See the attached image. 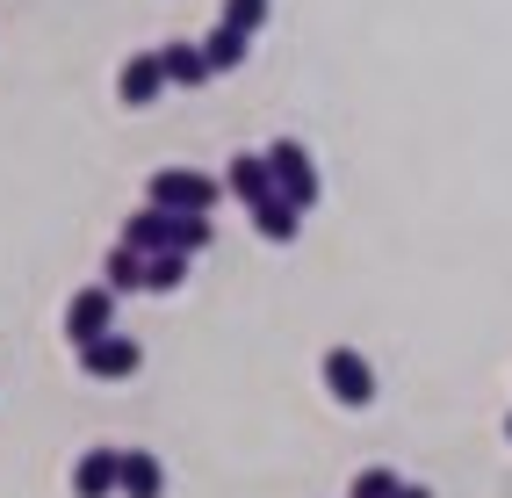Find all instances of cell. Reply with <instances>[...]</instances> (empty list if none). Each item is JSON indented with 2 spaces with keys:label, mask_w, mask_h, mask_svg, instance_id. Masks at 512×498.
I'll list each match as a JSON object with an SVG mask.
<instances>
[{
  "label": "cell",
  "mask_w": 512,
  "mask_h": 498,
  "mask_svg": "<svg viewBox=\"0 0 512 498\" xmlns=\"http://www.w3.org/2000/svg\"><path fill=\"white\" fill-rule=\"evenodd\" d=\"M253 231L267 246H296V231H303V210L289 203V195H267V203H253Z\"/></svg>",
  "instance_id": "10"
},
{
  "label": "cell",
  "mask_w": 512,
  "mask_h": 498,
  "mask_svg": "<svg viewBox=\"0 0 512 498\" xmlns=\"http://www.w3.org/2000/svg\"><path fill=\"white\" fill-rule=\"evenodd\" d=\"M101 282H109L116 296H130V289H145V253L116 239V253H109V260H101Z\"/></svg>",
  "instance_id": "14"
},
{
  "label": "cell",
  "mask_w": 512,
  "mask_h": 498,
  "mask_svg": "<svg viewBox=\"0 0 512 498\" xmlns=\"http://www.w3.org/2000/svg\"><path fill=\"white\" fill-rule=\"evenodd\" d=\"M397 484H404V477H397V470H361V477H354V491H347V498H397Z\"/></svg>",
  "instance_id": "18"
},
{
  "label": "cell",
  "mask_w": 512,
  "mask_h": 498,
  "mask_svg": "<svg viewBox=\"0 0 512 498\" xmlns=\"http://www.w3.org/2000/svg\"><path fill=\"white\" fill-rule=\"evenodd\" d=\"M123 246H138L145 260H152V253H174V210L145 203L138 217H123Z\"/></svg>",
  "instance_id": "9"
},
{
  "label": "cell",
  "mask_w": 512,
  "mask_h": 498,
  "mask_svg": "<svg viewBox=\"0 0 512 498\" xmlns=\"http://www.w3.org/2000/svg\"><path fill=\"white\" fill-rule=\"evenodd\" d=\"M210 239H217V224H210V217H174V253H188V260H195Z\"/></svg>",
  "instance_id": "16"
},
{
  "label": "cell",
  "mask_w": 512,
  "mask_h": 498,
  "mask_svg": "<svg viewBox=\"0 0 512 498\" xmlns=\"http://www.w3.org/2000/svg\"><path fill=\"white\" fill-rule=\"evenodd\" d=\"M101 332H116V289L87 282V289H73V304H65V340L87 347V340H101Z\"/></svg>",
  "instance_id": "5"
},
{
  "label": "cell",
  "mask_w": 512,
  "mask_h": 498,
  "mask_svg": "<svg viewBox=\"0 0 512 498\" xmlns=\"http://www.w3.org/2000/svg\"><path fill=\"white\" fill-rule=\"evenodd\" d=\"M138 369H145V347L130 332H101V340L80 347V376H94V383H130Z\"/></svg>",
  "instance_id": "3"
},
{
  "label": "cell",
  "mask_w": 512,
  "mask_h": 498,
  "mask_svg": "<svg viewBox=\"0 0 512 498\" xmlns=\"http://www.w3.org/2000/svg\"><path fill=\"white\" fill-rule=\"evenodd\" d=\"M116 498H166V470L152 448H123V491Z\"/></svg>",
  "instance_id": "11"
},
{
  "label": "cell",
  "mask_w": 512,
  "mask_h": 498,
  "mask_svg": "<svg viewBox=\"0 0 512 498\" xmlns=\"http://www.w3.org/2000/svg\"><path fill=\"white\" fill-rule=\"evenodd\" d=\"M181 282H188V253H152L145 260V289L152 296H174Z\"/></svg>",
  "instance_id": "15"
},
{
  "label": "cell",
  "mask_w": 512,
  "mask_h": 498,
  "mask_svg": "<svg viewBox=\"0 0 512 498\" xmlns=\"http://www.w3.org/2000/svg\"><path fill=\"white\" fill-rule=\"evenodd\" d=\"M267 166H275V195H289L296 210L318 203V159L303 152L296 138H275V145H267Z\"/></svg>",
  "instance_id": "4"
},
{
  "label": "cell",
  "mask_w": 512,
  "mask_h": 498,
  "mask_svg": "<svg viewBox=\"0 0 512 498\" xmlns=\"http://www.w3.org/2000/svg\"><path fill=\"white\" fill-rule=\"evenodd\" d=\"M166 87H174V80H166V58L159 51H138V58H123V73H116V102L123 109H152Z\"/></svg>",
  "instance_id": "6"
},
{
  "label": "cell",
  "mask_w": 512,
  "mask_h": 498,
  "mask_svg": "<svg viewBox=\"0 0 512 498\" xmlns=\"http://www.w3.org/2000/svg\"><path fill=\"white\" fill-rule=\"evenodd\" d=\"M397 498H433V491L426 484H397Z\"/></svg>",
  "instance_id": "19"
},
{
  "label": "cell",
  "mask_w": 512,
  "mask_h": 498,
  "mask_svg": "<svg viewBox=\"0 0 512 498\" xmlns=\"http://www.w3.org/2000/svg\"><path fill=\"white\" fill-rule=\"evenodd\" d=\"M159 58H166V80H174V87L217 80V73H210V58H202V44H159Z\"/></svg>",
  "instance_id": "13"
},
{
  "label": "cell",
  "mask_w": 512,
  "mask_h": 498,
  "mask_svg": "<svg viewBox=\"0 0 512 498\" xmlns=\"http://www.w3.org/2000/svg\"><path fill=\"white\" fill-rule=\"evenodd\" d=\"M224 195H238V203H267L275 195V166H267V152H238L231 166H224Z\"/></svg>",
  "instance_id": "8"
},
{
  "label": "cell",
  "mask_w": 512,
  "mask_h": 498,
  "mask_svg": "<svg viewBox=\"0 0 512 498\" xmlns=\"http://www.w3.org/2000/svg\"><path fill=\"white\" fill-rule=\"evenodd\" d=\"M217 22H231V29H246V37H260L267 29V0H224V15Z\"/></svg>",
  "instance_id": "17"
},
{
  "label": "cell",
  "mask_w": 512,
  "mask_h": 498,
  "mask_svg": "<svg viewBox=\"0 0 512 498\" xmlns=\"http://www.w3.org/2000/svg\"><path fill=\"white\" fill-rule=\"evenodd\" d=\"M318 376H325V390H332V405H347V412H368V405H375V369H368L361 347H325Z\"/></svg>",
  "instance_id": "2"
},
{
  "label": "cell",
  "mask_w": 512,
  "mask_h": 498,
  "mask_svg": "<svg viewBox=\"0 0 512 498\" xmlns=\"http://www.w3.org/2000/svg\"><path fill=\"white\" fill-rule=\"evenodd\" d=\"M246 51H253V37H246V29H231V22H217L210 37H202V58H210V73H238V65H246Z\"/></svg>",
  "instance_id": "12"
},
{
  "label": "cell",
  "mask_w": 512,
  "mask_h": 498,
  "mask_svg": "<svg viewBox=\"0 0 512 498\" xmlns=\"http://www.w3.org/2000/svg\"><path fill=\"white\" fill-rule=\"evenodd\" d=\"M217 195H224V181L195 174V166H159V174L145 181V203L174 210V217H210V210H217Z\"/></svg>",
  "instance_id": "1"
},
{
  "label": "cell",
  "mask_w": 512,
  "mask_h": 498,
  "mask_svg": "<svg viewBox=\"0 0 512 498\" xmlns=\"http://www.w3.org/2000/svg\"><path fill=\"white\" fill-rule=\"evenodd\" d=\"M505 441H512V412H505Z\"/></svg>",
  "instance_id": "20"
},
{
  "label": "cell",
  "mask_w": 512,
  "mask_h": 498,
  "mask_svg": "<svg viewBox=\"0 0 512 498\" xmlns=\"http://www.w3.org/2000/svg\"><path fill=\"white\" fill-rule=\"evenodd\" d=\"M116 491H123V448H80L73 498H116Z\"/></svg>",
  "instance_id": "7"
}]
</instances>
